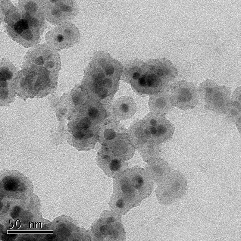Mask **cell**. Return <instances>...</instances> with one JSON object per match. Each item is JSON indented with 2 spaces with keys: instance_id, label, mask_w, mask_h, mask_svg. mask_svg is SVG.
Instances as JSON below:
<instances>
[{
  "instance_id": "cell-1",
  "label": "cell",
  "mask_w": 241,
  "mask_h": 241,
  "mask_svg": "<svg viewBox=\"0 0 241 241\" xmlns=\"http://www.w3.org/2000/svg\"><path fill=\"white\" fill-rule=\"evenodd\" d=\"M0 1L1 15L8 36L25 48H31L36 45L40 41L42 33L31 27L22 17L16 7L10 1Z\"/></svg>"
},
{
  "instance_id": "cell-2",
  "label": "cell",
  "mask_w": 241,
  "mask_h": 241,
  "mask_svg": "<svg viewBox=\"0 0 241 241\" xmlns=\"http://www.w3.org/2000/svg\"><path fill=\"white\" fill-rule=\"evenodd\" d=\"M121 198L130 209L148 197L153 189L152 179L144 169L135 167L122 174L119 182Z\"/></svg>"
},
{
  "instance_id": "cell-3",
  "label": "cell",
  "mask_w": 241,
  "mask_h": 241,
  "mask_svg": "<svg viewBox=\"0 0 241 241\" xmlns=\"http://www.w3.org/2000/svg\"><path fill=\"white\" fill-rule=\"evenodd\" d=\"M58 51L47 44H40L31 47L25 55V68L37 71H54L58 65Z\"/></svg>"
},
{
  "instance_id": "cell-4",
  "label": "cell",
  "mask_w": 241,
  "mask_h": 241,
  "mask_svg": "<svg viewBox=\"0 0 241 241\" xmlns=\"http://www.w3.org/2000/svg\"><path fill=\"white\" fill-rule=\"evenodd\" d=\"M187 186V180L182 173L171 171L166 179L158 183L155 191L158 199L162 204L173 203L183 195Z\"/></svg>"
},
{
  "instance_id": "cell-5",
  "label": "cell",
  "mask_w": 241,
  "mask_h": 241,
  "mask_svg": "<svg viewBox=\"0 0 241 241\" xmlns=\"http://www.w3.org/2000/svg\"><path fill=\"white\" fill-rule=\"evenodd\" d=\"M45 19L51 23L58 25L74 18L79 8L74 1H43Z\"/></svg>"
},
{
  "instance_id": "cell-6",
  "label": "cell",
  "mask_w": 241,
  "mask_h": 241,
  "mask_svg": "<svg viewBox=\"0 0 241 241\" xmlns=\"http://www.w3.org/2000/svg\"><path fill=\"white\" fill-rule=\"evenodd\" d=\"M80 39L79 30L74 24L69 22L57 26L45 36L47 44L57 51L72 47Z\"/></svg>"
},
{
  "instance_id": "cell-7",
  "label": "cell",
  "mask_w": 241,
  "mask_h": 241,
  "mask_svg": "<svg viewBox=\"0 0 241 241\" xmlns=\"http://www.w3.org/2000/svg\"><path fill=\"white\" fill-rule=\"evenodd\" d=\"M170 95L173 106L183 110L195 107L199 97L198 89L195 85L186 80L176 83L171 88Z\"/></svg>"
},
{
  "instance_id": "cell-8",
  "label": "cell",
  "mask_w": 241,
  "mask_h": 241,
  "mask_svg": "<svg viewBox=\"0 0 241 241\" xmlns=\"http://www.w3.org/2000/svg\"><path fill=\"white\" fill-rule=\"evenodd\" d=\"M142 120L149 132L151 140L155 143L161 144L172 137L174 127L164 115L151 111Z\"/></svg>"
},
{
  "instance_id": "cell-9",
  "label": "cell",
  "mask_w": 241,
  "mask_h": 241,
  "mask_svg": "<svg viewBox=\"0 0 241 241\" xmlns=\"http://www.w3.org/2000/svg\"><path fill=\"white\" fill-rule=\"evenodd\" d=\"M130 84L133 90L140 95H155L167 90L168 88L145 62L140 74Z\"/></svg>"
},
{
  "instance_id": "cell-10",
  "label": "cell",
  "mask_w": 241,
  "mask_h": 241,
  "mask_svg": "<svg viewBox=\"0 0 241 241\" xmlns=\"http://www.w3.org/2000/svg\"><path fill=\"white\" fill-rule=\"evenodd\" d=\"M16 7L31 26L43 33L46 27L43 0H20Z\"/></svg>"
},
{
  "instance_id": "cell-11",
  "label": "cell",
  "mask_w": 241,
  "mask_h": 241,
  "mask_svg": "<svg viewBox=\"0 0 241 241\" xmlns=\"http://www.w3.org/2000/svg\"><path fill=\"white\" fill-rule=\"evenodd\" d=\"M231 90L225 86L217 85L202 99L205 107L218 114H224L230 101Z\"/></svg>"
},
{
  "instance_id": "cell-12",
  "label": "cell",
  "mask_w": 241,
  "mask_h": 241,
  "mask_svg": "<svg viewBox=\"0 0 241 241\" xmlns=\"http://www.w3.org/2000/svg\"><path fill=\"white\" fill-rule=\"evenodd\" d=\"M149 68L168 87L177 75V71L169 60L165 58L150 59L145 62Z\"/></svg>"
},
{
  "instance_id": "cell-13",
  "label": "cell",
  "mask_w": 241,
  "mask_h": 241,
  "mask_svg": "<svg viewBox=\"0 0 241 241\" xmlns=\"http://www.w3.org/2000/svg\"><path fill=\"white\" fill-rule=\"evenodd\" d=\"M146 162V171L152 180L158 184L166 179L171 173L170 166L163 159L155 158Z\"/></svg>"
},
{
  "instance_id": "cell-14",
  "label": "cell",
  "mask_w": 241,
  "mask_h": 241,
  "mask_svg": "<svg viewBox=\"0 0 241 241\" xmlns=\"http://www.w3.org/2000/svg\"><path fill=\"white\" fill-rule=\"evenodd\" d=\"M128 136L133 146L137 149L151 140L149 132L142 120H137L131 124Z\"/></svg>"
},
{
  "instance_id": "cell-15",
  "label": "cell",
  "mask_w": 241,
  "mask_h": 241,
  "mask_svg": "<svg viewBox=\"0 0 241 241\" xmlns=\"http://www.w3.org/2000/svg\"><path fill=\"white\" fill-rule=\"evenodd\" d=\"M148 105L151 112L164 115L172 108L170 93L166 90L151 95L148 101Z\"/></svg>"
},
{
  "instance_id": "cell-16",
  "label": "cell",
  "mask_w": 241,
  "mask_h": 241,
  "mask_svg": "<svg viewBox=\"0 0 241 241\" xmlns=\"http://www.w3.org/2000/svg\"><path fill=\"white\" fill-rule=\"evenodd\" d=\"M144 63L141 60L136 58L130 60L126 63L124 69V78L127 83L130 84L139 77Z\"/></svg>"
},
{
  "instance_id": "cell-17",
  "label": "cell",
  "mask_w": 241,
  "mask_h": 241,
  "mask_svg": "<svg viewBox=\"0 0 241 241\" xmlns=\"http://www.w3.org/2000/svg\"><path fill=\"white\" fill-rule=\"evenodd\" d=\"M118 112L124 118L132 117L136 111V105L134 100L130 97H125L118 103Z\"/></svg>"
},
{
  "instance_id": "cell-18",
  "label": "cell",
  "mask_w": 241,
  "mask_h": 241,
  "mask_svg": "<svg viewBox=\"0 0 241 241\" xmlns=\"http://www.w3.org/2000/svg\"><path fill=\"white\" fill-rule=\"evenodd\" d=\"M150 140L138 149L143 160L147 162L155 158L159 154V145Z\"/></svg>"
},
{
  "instance_id": "cell-19",
  "label": "cell",
  "mask_w": 241,
  "mask_h": 241,
  "mask_svg": "<svg viewBox=\"0 0 241 241\" xmlns=\"http://www.w3.org/2000/svg\"><path fill=\"white\" fill-rule=\"evenodd\" d=\"M224 114L229 122L236 124L241 119V103L230 101Z\"/></svg>"
},
{
  "instance_id": "cell-20",
  "label": "cell",
  "mask_w": 241,
  "mask_h": 241,
  "mask_svg": "<svg viewBox=\"0 0 241 241\" xmlns=\"http://www.w3.org/2000/svg\"><path fill=\"white\" fill-rule=\"evenodd\" d=\"M230 101L241 103V88L237 87L231 96Z\"/></svg>"
},
{
  "instance_id": "cell-21",
  "label": "cell",
  "mask_w": 241,
  "mask_h": 241,
  "mask_svg": "<svg viewBox=\"0 0 241 241\" xmlns=\"http://www.w3.org/2000/svg\"><path fill=\"white\" fill-rule=\"evenodd\" d=\"M121 163L120 161L117 159L112 160L109 166L110 170L115 171L119 170L121 167Z\"/></svg>"
},
{
  "instance_id": "cell-22",
  "label": "cell",
  "mask_w": 241,
  "mask_h": 241,
  "mask_svg": "<svg viewBox=\"0 0 241 241\" xmlns=\"http://www.w3.org/2000/svg\"><path fill=\"white\" fill-rule=\"evenodd\" d=\"M104 135L106 139L111 140L115 137L116 134L113 130L107 129L104 131Z\"/></svg>"
},
{
  "instance_id": "cell-23",
  "label": "cell",
  "mask_w": 241,
  "mask_h": 241,
  "mask_svg": "<svg viewBox=\"0 0 241 241\" xmlns=\"http://www.w3.org/2000/svg\"><path fill=\"white\" fill-rule=\"evenodd\" d=\"M91 124L90 120L88 117H85L83 119L78 125L82 129L86 130L89 127Z\"/></svg>"
},
{
  "instance_id": "cell-24",
  "label": "cell",
  "mask_w": 241,
  "mask_h": 241,
  "mask_svg": "<svg viewBox=\"0 0 241 241\" xmlns=\"http://www.w3.org/2000/svg\"><path fill=\"white\" fill-rule=\"evenodd\" d=\"M95 92L100 98L103 99L106 96L108 93V91L105 88L101 87L96 88Z\"/></svg>"
},
{
  "instance_id": "cell-25",
  "label": "cell",
  "mask_w": 241,
  "mask_h": 241,
  "mask_svg": "<svg viewBox=\"0 0 241 241\" xmlns=\"http://www.w3.org/2000/svg\"><path fill=\"white\" fill-rule=\"evenodd\" d=\"M107 61V60H106L105 67V72L107 75H111L114 73L115 68L113 65H109Z\"/></svg>"
},
{
  "instance_id": "cell-26",
  "label": "cell",
  "mask_w": 241,
  "mask_h": 241,
  "mask_svg": "<svg viewBox=\"0 0 241 241\" xmlns=\"http://www.w3.org/2000/svg\"><path fill=\"white\" fill-rule=\"evenodd\" d=\"M93 85L96 88H101L104 86V80L102 78H96L93 81Z\"/></svg>"
},
{
  "instance_id": "cell-27",
  "label": "cell",
  "mask_w": 241,
  "mask_h": 241,
  "mask_svg": "<svg viewBox=\"0 0 241 241\" xmlns=\"http://www.w3.org/2000/svg\"><path fill=\"white\" fill-rule=\"evenodd\" d=\"M88 113L90 117H95L98 115V111L97 109L95 108H92L89 110Z\"/></svg>"
},
{
  "instance_id": "cell-28",
  "label": "cell",
  "mask_w": 241,
  "mask_h": 241,
  "mask_svg": "<svg viewBox=\"0 0 241 241\" xmlns=\"http://www.w3.org/2000/svg\"><path fill=\"white\" fill-rule=\"evenodd\" d=\"M74 136L76 138L80 139L85 136V135L83 132L79 131H77L74 134Z\"/></svg>"
},
{
  "instance_id": "cell-29",
  "label": "cell",
  "mask_w": 241,
  "mask_h": 241,
  "mask_svg": "<svg viewBox=\"0 0 241 241\" xmlns=\"http://www.w3.org/2000/svg\"><path fill=\"white\" fill-rule=\"evenodd\" d=\"M104 83L106 86L110 88L112 86V81L111 79L107 78L104 80Z\"/></svg>"
},
{
  "instance_id": "cell-30",
  "label": "cell",
  "mask_w": 241,
  "mask_h": 241,
  "mask_svg": "<svg viewBox=\"0 0 241 241\" xmlns=\"http://www.w3.org/2000/svg\"><path fill=\"white\" fill-rule=\"evenodd\" d=\"M80 97L79 95H75L73 97V100L74 102L76 104H78L80 102Z\"/></svg>"
},
{
  "instance_id": "cell-31",
  "label": "cell",
  "mask_w": 241,
  "mask_h": 241,
  "mask_svg": "<svg viewBox=\"0 0 241 241\" xmlns=\"http://www.w3.org/2000/svg\"><path fill=\"white\" fill-rule=\"evenodd\" d=\"M104 77V74L102 73H99L97 76V77L96 78H103Z\"/></svg>"
},
{
  "instance_id": "cell-32",
  "label": "cell",
  "mask_w": 241,
  "mask_h": 241,
  "mask_svg": "<svg viewBox=\"0 0 241 241\" xmlns=\"http://www.w3.org/2000/svg\"><path fill=\"white\" fill-rule=\"evenodd\" d=\"M113 218L111 217H109L107 219L106 222L107 223H110L113 221Z\"/></svg>"
}]
</instances>
